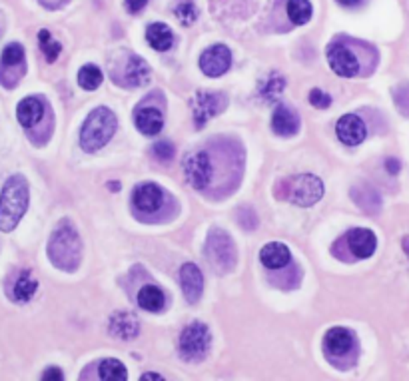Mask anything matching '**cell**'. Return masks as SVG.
Segmentation results:
<instances>
[{
  "mask_svg": "<svg viewBox=\"0 0 409 381\" xmlns=\"http://www.w3.org/2000/svg\"><path fill=\"white\" fill-rule=\"evenodd\" d=\"M146 40L154 50L158 52H166V50L172 49L174 44V34L172 28L164 22H154L146 28Z\"/></svg>",
  "mask_w": 409,
  "mask_h": 381,
  "instance_id": "44dd1931",
  "label": "cell"
},
{
  "mask_svg": "<svg viewBox=\"0 0 409 381\" xmlns=\"http://www.w3.org/2000/svg\"><path fill=\"white\" fill-rule=\"evenodd\" d=\"M223 108H226V96L220 92H196L194 98H192L194 122L198 128L206 126Z\"/></svg>",
  "mask_w": 409,
  "mask_h": 381,
  "instance_id": "52a82bcc",
  "label": "cell"
},
{
  "mask_svg": "<svg viewBox=\"0 0 409 381\" xmlns=\"http://www.w3.org/2000/svg\"><path fill=\"white\" fill-rule=\"evenodd\" d=\"M37 290L38 282L34 280L32 271L25 270L18 273V278H16V282L13 285V292H11V297H13L14 302H18V304H26V302L32 299V295L37 294Z\"/></svg>",
  "mask_w": 409,
  "mask_h": 381,
  "instance_id": "7402d4cb",
  "label": "cell"
},
{
  "mask_svg": "<svg viewBox=\"0 0 409 381\" xmlns=\"http://www.w3.org/2000/svg\"><path fill=\"white\" fill-rule=\"evenodd\" d=\"M138 304L142 309L156 314V311H162L166 306V295L158 285H144L138 292Z\"/></svg>",
  "mask_w": 409,
  "mask_h": 381,
  "instance_id": "603a6c76",
  "label": "cell"
},
{
  "mask_svg": "<svg viewBox=\"0 0 409 381\" xmlns=\"http://www.w3.org/2000/svg\"><path fill=\"white\" fill-rule=\"evenodd\" d=\"M351 344H353V335L346 328H334V330H330V332L325 333V340H323L325 351L327 354H334V356H346Z\"/></svg>",
  "mask_w": 409,
  "mask_h": 381,
  "instance_id": "ac0fdd59",
  "label": "cell"
},
{
  "mask_svg": "<svg viewBox=\"0 0 409 381\" xmlns=\"http://www.w3.org/2000/svg\"><path fill=\"white\" fill-rule=\"evenodd\" d=\"M284 88H285L284 76H282L280 72H270L260 82L258 92H260V96L266 100V102H273V100H278L280 96H282Z\"/></svg>",
  "mask_w": 409,
  "mask_h": 381,
  "instance_id": "cb8c5ba5",
  "label": "cell"
},
{
  "mask_svg": "<svg viewBox=\"0 0 409 381\" xmlns=\"http://www.w3.org/2000/svg\"><path fill=\"white\" fill-rule=\"evenodd\" d=\"M313 8L310 0H290L287 2V16L294 25H306L310 22Z\"/></svg>",
  "mask_w": 409,
  "mask_h": 381,
  "instance_id": "484cf974",
  "label": "cell"
},
{
  "mask_svg": "<svg viewBox=\"0 0 409 381\" xmlns=\"http://www.w3.org/2000/svg\"><path fill=\"white\" fill-rule=\"evenodd\" d=\"M206 258L210 259V264L218 271H230L236 266V246L234 240L230 238L228 232H223L220 228H212L210 234L206 238Z\"/></svg>",
  "mask_w": 409,
  "mask_h": 381,
  "instance_id": "277c9868",
  "label": "cell"
},
{
  "mask_svg": "<svg viewBox=\"0 0 409 381\" xmlns=\"http://www.w3.org/2000/svg\"><path fill=\"white\" fill-rule=\"evenodd\" d=\"M385 168H387L391 174H397L399 172V160H396V158H389V160L385 162Z\"/></svg>",
  "mask_w": 409,
  "mask_h": 381,
  "instance_id": "8d00e7d4",
  "label": "cell"
},
{
  "mask_svg": "<svg viewBox=\"0 0 409 381\" xmlns=\"http://www.w3.org/2000/svg\"><path fill=\"white\" fill-rule=\"evenodd\" d=\"M136 128L146 136H156L164 126V116L160 110L146 106V108H138L136 116H134Z\"/></svg>",
  "mask_w": 409,
  "mask_h": 381,
  "instance_id": "e0dca14e",
  "label": "cell"
},
{
  "mask_svg": "<svg viewBox=\"0 0 409 381\" xmlns=\"http://www.w3.org/2000/svg\"><path fill=\"white\" fill-rule=\"evenodd\" d=\"M42 380H56V381L64 380L63 369L48 368V369H46V371H44V373H42Z\"/></svg>",
  "mask_w": 409,
  "mask_h": 381,
  "instance_id": "d590c367",
  "label": "cell"
},
{
  "mask_svg": "<svg viewBox=\"0 0 409 381\" xmlns=\"http://www.w3.org/2000/svg\"><path fill=\"white\" fill-rule=\"evenodd\" d=\"M28 182L25 176H13L6 180L0 194V230L2 232H13L22 220L28 208Z\"/></svg>",
  "mask_w": 409,
  "mask_h": 381,
  "instance_id": "6da1fadb",
  "label": "cell"
},
{
  "mask_svg": "<svg viewBox=\"0 0 409 381\" xmlns=\"http://www.w3.org/2000/svg\"><path fill=\"white\" fill-rule=\"evenodd\" d=\"M118 128V120L114 116V112L100 106L88 114L86 122L82 126L80 132V146L84 152H98L100 148H104L112 140V136Z\"/></svg>",
  "mask_w": 409,
  "mask_h": 381,
  "instance_id": "7a4b0ae2",
  "label": "cell"
},
{
  "mask_svg": "<svg viewBox=\"0 0 409 381\" xmlns=\"http://www.w3.org/2000/svg\"><path fill=\"white\" fill-rule=\"evenodd\" d=\"M100 380L104 381H124L128 377V373H126V368L122 361H118V359H104L102 363H100Z\"/></svg>",
  "mask_w": 409,
  "mask_h": 381,
  "instance_id": "4316f807",
  "label": "cell"
},
{
  "mask_svg": "<svg viewBox=\"0 0 409 381\" xmlns=\"http://www.w3.org/2000/svg\"><path fill=\"white\" fill-rule=\"evenodd\" d=\"M285 192L294 204L301 208H310L323 196V184L313 174H301L285 180Z\"/></svg>",
  "mask_w": 409,
  "mask_h": 381,
  "instance_id": "8992f818",
  "label": "cell"
},
{
  "mask_svg": "<svg viewBox=\"0 0 409 381\" xmlns=\"http://www.w3.org/2000/svg\"><path fill=\"white\" fill-rule=\"evenodd\" d=\"M401 246H403V252L408 254V258H409V235H405V238H403V242H401Z\"/></svg>",
  "mask_w": 409,
  "mask_h": 381,
  "instance_id": "ab89813d",
  "label": "cell"
},
{
  "mask_svg": "<svg viewBox=\"0 0 409 381\" xmlns=\"http://www.w3.org/2000/svg\"><path fill=\"white\" fill-rule=\"evenodd\" d=\"M150 78V66L140 56H132L126 64V82L130 86H142Z\"/></svg>",
  "mask_w": 409,
  "mask_h": 381,
  "instance_id": "d4e9b609",
  "label": "cell"
},
{
  "mask_svg": "<svg viewBox=\"0 0 409 381\" xmlns=\"http://www.w3.org/2000/svg\"><path fill=\"white\" fill-rule=\"evenodd\" d=\"M232 64V52L223 44H214L210 49H206L200 56V68L206 76L218 78L230 70Z\"/></svg>",
  "mask_w": 409,
  "mask_h": 381,
  "instance_id": "9c48e42d",
  "label": "cell"
},
{
  "mask_svg": "<svg viewBox=\"0 0 409 381\" xmlns=\"http://www.w3.org/2000/svg\"><path fill=\"white\" fill-rule=\"evenodd\" d=\"M327 62L332 66V70L344 78H351L360 70V60L356 58V54L344 44H332L327 49Z\"/></svg>",
  "mask_w": 409,
  "mask_h": 381,
  "instance_id": "30bf717a",
  "label": "cell"
},
{
  "mask_svg": "<svg viewBox=\"0 0 409 381\" xmlns=\"http://www.w3.org/2000/svg\"><path fill=\"white\" fill-rule=\"evenodd\" d=\"M337 2H339L342 6H358L361 0H337Z\"/></svg>",
  "mask_w": 409,
  "mask_h": 381,
  "instance_id": "74e56055",
  "label": "cell"
},
{
  "mask_svg": "<svg viewBox=\"0 0 409 381\" xmlns=\"http://www.w3.org/2000/svg\"><path fill=\"white\" fill-rule=\"evenodd\" d=\"M16 116H18V122L22 124L25 128H32V126H37L42 120L44 104L38 98H32V96L25 98L18 104V108H16Z\"/></svg>",
  "mask_w": 409,
  "mask_h": 381,
  "instance_id": "ffe728a7",
  "label": "cell"
},
{
  "mask_svg": "<svg viewBox=\"0 0 409 381\" xmlns=\"http://www.w3.org/2000/svg\"><path fill=\"white\" fill-rule=\"evenodd\" d=\"M132 200H134L136 209L152 214V212L162 208V204H164V192L156 184H142L134 190V198Z\"/></svg>",
  "mask_w": 409,
  "mask_h": 381,
  "instance_id": "9a60e30c",
  "label": "cell"
},
{
  "mask_svg": "<svg viewBox=\"0 0 409 381\" xmlns=\"http://www.w3.org/2000/svg\"><path fill=\"white\" fill-rule=\"evenodd\" d=\"M335 132L346 146H358L365 140L368 128L358 114H346L339 118V122L335 126Z\"/></svg>",
  "mask_w": 409,
  "mask_h": 381,
  "instance_id": "8fae6325",
  "label": "cell"
},
{
  "mask_svg": "<svg viewBox=\"0 0 409 381\" xmlns=\"http://www.w3.org/2000/svg\"><path fill=\"white\" fill-rule=\"evenodd\" d=\"M180 282L184 290V297L188 304H198V299L204 294V276L196 264H184L180 270Z\"/></svg>",
  "mask_w": 409,
  "mask_h": 381,
  "instance_id": "7c38bea8",
  "label": "cell"
},
{
  "mask_svg": "<svg viewBox=\"0 0 409 381\" xmlns=\"http://www.w3.org/2000/svg\"><path fill=\"white\" fill-rule=\"evenodd\" d=\"M368 196H361V192H358L356 188L351 190V196H353V200L358 202V206L360 208H363L365 212H377L379 209V196L373 192L372 188H368V192H365Z\"/></svg>",
  "mask_w": 409,
  "mask_h": 381,
  "instance_id": "4dcf8cb0",
  "label": "cell"
},
{
  "mask_svg": "<svg viewBox=\"0 0 409 381\" xmlns=\"http://www.w3.org/2000/svg\"><path fill=\"white\" fill-rule=\"evenodd\" d=\"M347 246L353 252V256L360 259H365L373 256L375 247H377V238L372 230H365V228H353L349 234H347Z\"/></svg>",
  "mask_w": 409,
  "mask_h": 381,
  "instance_id": "4fadbf2b",
  "label": "cell"
},
{
  "mask_svg": "<svg viewBox=\"0 0 409 381\" xmlns=\"http://www.w3.org/2000/svg\"><path fill=\"white\" fill-rule=\"evenodd\" d=\"M38 42H40V49L44 52L46 60L56 62V58H58L60 52H63V44H60L58 40H54L48 30H40V32H38Z\"/></svg>",
  "mask_w": 409,
  "mask_h": 381,
  "instance_id": "f1b7e54d",
  "label": "cell"
},
{
  "mask_svg": "<svg viewBox=\"0 0 409 381\" xmlns=\"http://www.w3.org/2000/svg\"><path fill=\"white\" fill-rule=\"evenodd\" d=\"M150 0H126L124 4H126V8H128V13H132V14H138L146 4H148Z\"/></svg>",
  "mask_w": 409,
  "mask_h": 381,
  "instance_id": "e575fe53",
  "label": "cell"
},
{
  "mask_svg": "<svg viewBox=\"0 0 409 381\" xmlns=\"http://www.w3.org/2000/svg\"><path fill=\"white\" fill-rule=\"evenodd\" d=\"M210 330L206 323L194 321L184 328L180 335V354L186 361H202L210 351Z\"/></svg>",
  "mask_w": 409,
  "mask_h": 381,
  "instance_id": "5b68a950",
  "label": "cell"
},
{
  "mask_svg": "<svg viewBox=\"0 0 409 381\" xmlns=\"http://www.w3.org/2000/svg\"><path fill=\"white\" fill-rule=\"evenodd\" d=\"M102 82V72H100L98 66L94 64H86L80 68L78 72V84L84 88V90H96Z\"/></svg>",
  "mask_w": 409,
  "mask_h": 381,
  "instance_id": "f546056e",
  "label": "cell"
},
{
  "mask_svg": "<svg viewBox=\"0 0 409 381\" xmlns=\"http://www.w3.org/2000/svg\"><path fill=\"white\" fill-rule=\"evenodd\" d=\"M2 68H25V49L13 42L2 50Z\"/></svg>",
  "mask_w": 409,
  "mask_h": 381,
  "instance_id": "83f0119b",
  "label": "cell"
},
{
  "mask_svg": "<svg viewBox=\"0 0 409 381\" xmlns=\"http://www.w3.org/2000/svg\"><path fill=\"white\" fill-rule=\"evenodd\" d=\"M44 4H46V0H44Z\"/></svg>",
  "mask_w": 409,
  "mask_h": 381,
  "instance_id": "60d3db41",
  "label": "cell"
},
{
  "mask_svg": "<svg viewBox=\"0 0 409 381\" xmlns=\"http://www.w3.org/2000/svg\"><path fill=\"white\" fill-rule=\"evenodd\" d=\"M48 256L56 268L66 271L76 270L80 261V238L70 221H63L52 234L48 244Z\"/></svg>",
  "mask_w": 409,
  "mask_h": 381,
  "instance_id": "3957f363",
  "label": "cell"
},
{
  "mask_svg": "<svg viewBox=\"0 0 409 381\" xmlns=\"http://www.w3.org/2000/svg\"><path fill=\"white\" fill-rule=\"evenodd\" d=\"M142 380H162V375H158V373H144Z\"/></svg>",
  "mask_w": 409,
  "mask_h": 381,
  "instance_id": "f35d334b",
  "label": "cell"
},
{
  "mask_svg": "<svg viewBox=\"0 0 409 381\" xmlns=\"http://www.w3.org/2000/svg\"><path fill=\"white\" fill-rule=\"evenodd\" d=\"M260 259L266 268H270V270H280V268L287 266V261H290V250H287L285 244L270 242V244H266V246L261 247Z\"/></svg>",
  "mask_w": 409,
  "mask_h": 381,
  "instance_id": "d6986e66",
  "label": "cell"
},
{
  "mask_svg": "<svg viewBox=\"0 0 409 381\" xmlns=\"http://www.w3.org/2000/svg\"><path fill=\"white\" fill-rule=\"evenodd\" d=\"M176 18L182 22L184 26L194 25V20H196V16H198V11H196V6L192 4V2H182V4H178L176 6Z\"/></svg>",
  "mask_w": 409,
  "mask_h": 381,
  "instance_id": "1f68e13d",
  "label": "cell"
},
{
  "mask_svg": "<svg viewBox=\"0 0 409 381\" xmlns=\"http://www.w3.org/2000/svg\"><path fill=\"white\" fill-rule=\"evenodd\" d=\"M310 104L313 108H318V110L330 108V106H332V96L325 94L323 90H320V88H313L310 92Z\"/></svg>",
  "mask_w": 409,
  "mask_h": 381,
  "instance_id": "836d02e7",
  "label": "cell"
},
{
  "mask_svg": "<svg viewBox=\"0 0 409 381\" xmlns=\"http://www.w3.org/2000/svg\"><path fill=\"white\" fill-rule=\"evenodd\" d=\"M184 174H186L188 184L194 186L196 190H204L210 184L214 166L210 158L204 152H192L184 158Z\"/></svg>",
  "mask_w": 409,
  "mask_h": 381,
  "instance_id": "ba28073f",
  "label": "cell"
},
{
  "mask_svg": "<svg viewBox=\"0 0 409 381\" xmlns=\"http://www.w3.org/2000/svg\"><path fill=\"white\" fill-rule=\"evenodd\" d=\"M272 130L278 136H294L299 130V118L296 112L287 106H278L272 114Z\"/></svg>",
  "mask_w": 409,
  "mask_h": 381,
  "instance_id": "2e32d148",
  "label": "cell"
},
{
  "mask_svg": "<svg viewBox=\"0 0 409 381\" xmlns=\"http://www.w3.org/2000/svg\"><path fill=\"white\" fill-rule=\"evenodd\" d=\"M108 332L116 340H136L138 333H140V321L130 311H118L110 318Z\"/></svg>",
  "mask_w": 409,
  "mask_h": 381,
  "instance_id": "5bb4252c",
  "label": "cell"
},
{
  "mask_svg": "<svg viewBox=\"0 0 409 381\" xmlns=\"http://www.w3.org/2000/svg\"><path fill=\"white\" fill-rule=\"evenodd\" d=\"M152 152H154V156H156L160 162H164V164H168V162L174 158V154H176L174 144H170L168 140H162L158 144H154Z\"/></svg>",
  "mask_w": 409,
  "mask_h": 381,
  "instance_id": "d6a6232c",
  "label": "cell"
}]
</instances>
